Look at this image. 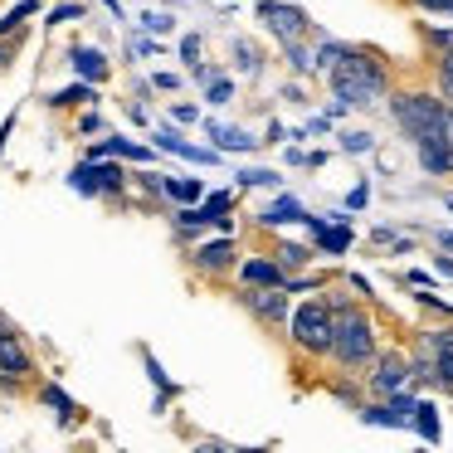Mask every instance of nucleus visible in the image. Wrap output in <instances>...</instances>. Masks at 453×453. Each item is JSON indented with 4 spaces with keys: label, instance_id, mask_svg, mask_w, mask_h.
<instances>
[{
    "label": "nucleus",
    "instance_id": "nucleus-1",
    "mask_svg": "<svg viewBox=\"0 0 453 453\" xmlns=\"http://www.w3.org/2000/svg\"><path fill=\"white\" fill-rule=\"evenodd\" d=\"M326 83H332L336 98L351 103V108H361V112L380 108V103L390 98V69H385L380 54L361 50V44H351V54L326 73Z\"/></svg>",
    "mask_w": 453,
    "mask_h": 453
},
{
    "label": "nucleus",
    "instance_id": "nucleus-2",
    "mask_svg": "<svg viewBox=\"0 0 453 453\" xmlns=\"http://www.w3.org/2000/svg\"><path fill=\"white\" fill-rule=\"evenodd\" d=\"M380 356V342H375V322L361 303L336 307V342H332V361L342 365L346 375L365 371V365Z\"/></svg>",
    "mask_w": 453,
    "mask_h": 453
},
{
    "label": "nucleus",
    "instance_id": "nucleus-3",
    "mask_svg": "<svg viewBox=\"0 0 453 453\" xmlns=\"http://www.w3.org/2000/svg\"><path fill=\"white\" fill-rule=\"evenodd\" d=\"M288 342H293L303 356H312V361L332 356V342H336V307L326 303V297H307L303 307H293V317H288Z\"/></svg>",
    "mask_w": 453,
    "mask_h": 453
},
{
    "label": "nucleus",
    "instance_id": "nucleus-4",
    "mask_svg": "<svg viewBox=\"0 0 453 453\" xmlns=\"http://www.w3.org/2000/svg\"><path fill=\"white\" fill-rule=\"evenodd\" d=\"M390 122L414 142L429 127L449 122V98H443V93H429V88H400V93H390Z\"/></svg>",
    "mask_w": 453,
    "mask_h": 453
},
{
    "label": "nucleus",
    "instance_id": "nucleus-5",
    "mask_svg": "<svg viewBox=\"0 0 453 453\" xmlns=\"http://www.w3.org/2000/svg\"><path fill=\"white\" fill-rule=\"evenodd\" d=\"M258 20L268 25L278 44H293V40H312V15L303 5H288V0H258Z\"/></svg>",
    "mask_w": 453,
    "mask_h": 453
},
{
    "label": "nucleus",
    "instance_id": "nucleus-6",
    "mask_svg": "<svg viewBox=\"0 0 453 453\" xmlns=\"http://www.w3.org/2000/svg\"><path fill=\"white\" fill-rule=\"evenodd\" d=\"M239 303H244V312L254 317L258 326H268V332H283L288 317H293L288 288H244V293H239Z\"/></svg>",
    "mask_w": 453,
    "mask_h": 453
},
{
    "label": "nucleus",
    "instance_id": "nucleus-7",
    "mask_svg": "<svg viewBox=\"0 0 453 453\" xmlns=\"http://www.w3.org/2000/svg\"><path fill=\"white\" fill-rule=\"evenodd\" d=\"M414 390L404 385V390H395V395H385V400H375V404H361V424H375V429H404V424L414 419Z\"/></svg>",
    "mask_w": 453,
    "mask_h": 453
},
{
    "label": "nucleus",
    "instance_id": "nucleus-8",
    "mask_svg": "<svg viewBox=\"0 0 453 453\" xmlns=\"http://www.w3.org/2000/svg\"><path fill=\"white\" fill-rule=\"evenodd\" d=\"M410 385V356L404 351H380L371 361V375H365V390L375 395V400H385V395L404 390Z\"/></svg>",
    "mask_w": 453,
    "mask_h": 453
},
{
    "label": "nucleus",
    "instance_id": "nucleus-9",
    "mask_svg": "<svg viewBox=\"0 0 453 453\" xmlns=\"http://www.w3.org/2000/svg\"><path fill=\"white\" fill-rule=\"evenodd\" d=\"M122 166H108V161H83V166H73L69 186L79 190V196H122Z\"/></svg>",
    "mask_w": 453,
    "mask_h": 453
},
{
    "label": "nucleus",
    "instance_id": "nucleus-10",
    "mask_svg": "<svg viewBox=\"0 0 453 453\" xmlns=\"http://www.w3.org/2000/svg\"><path fill=\"white\" fill-rule=\"evenodd\" d=\"M239 283H244V288H288V268L278 264V258L254 254V258L239 264Z\"/></svg>",
    "mask_w": 453,
    "mask_h": 453
},
{
    "label": "nucleus",
    "instance_id": "nucleus-11",
    "mask_svg": "<svg viewBox=\"0 0 453 453\" xmlns=\"http://www.w3.org/2000/svg\"><path fill=\"white\" fill-rule=\"evenodd\" d=\"M35 371V356L25 351V342L11 332V326H0V375H11V380H20V375Z\"/></svg>",
    "mask_w": 453,
    "mask_h": 453
},
{
    "label": "nucleus",
    "instance_id": "nucleus-12",
    "mask_svg": "<svg viewBox=\"0 0 453 453\" xmlns=\"http://www.w3.org/2000/svg\"><path fill=\"white\" fill-rule=\"evenodd\" d=\"M196 268L210 273V278L229 273V268H234V239H210V244H200L196 249Z\"/></svg>",
    "mask_w": 453,
    "mask_h": 453
},
{
    "label": "nucleus",
    "instance_id": "nucleus-13",
    "mask_svg": "<svg viewBox=\"0 0 453 453\" xmlns=\"http://www.w3.org/2000/svg\"><path fill=\"white\" fill-rule=\"evenodd\" d=\"M69 64H73V73H79V79H88V83H103V79H108V54H103V50L73 44V50H69Z\"/></svg>",
    "mask_w": 453,
    "mask_h": 453
},
{
    "label": "nucleus",
    "instance_id": "nucleus-14",
    "mask_svg": "<svg viewBox=\"0 0 453 453\" xmlns=\"http://www.w3.org/2000/svg\"><path fill=\"white\" fill-rule=\"evenodd\" d=\"M157 147H161V151H171V157H186V161H196V166H215V161H219V151H200V147H190V142H180L176 132H166V127L157 132Z\"/></svg>",
    "mask_w": 453,
    "mask_h": 453
},
{
    "label": "nucleus",
    "instance_id": "nucleus-15",
    "mask_svg": "<svg viewBox=\"0 0 453 453\" xmlns=\"http://www.w3.org/2000/svg\"><path fill=\"white\" fill-rule=\"evenodd\" d=\"M283 59H288V69H293L297 79H317V44L293 40V44H283Z\"/></svg>",
    "mask_w": 453,
    "mask_h": 453
},
{
    "label": "nucleus",
    "instance_id": "nucleus-16",
    "mask_svg": "<svg viewBox=\"0 0 453 453\" xmlns=\"http://www.w3.org/2000/svg\"><path fill=\"white\" fill-rule=\"evenodd\" d=\"M297 219H307V210L297 205L293 196H278L273 205H268L264 215H258V225H264V229H278V225H297Z\"/></svg>",
    "mask_w": 453,
    "mask_h": 453
},
{
    "label": "nucleus",
    "instance_id": "nucleus-17",
    "mask_svg": "<svg viewBox=\"0 0 453 453\" xmlns=\"http://www.w3.org/2000/svg\"><path fill=\"white\" fill-rule=\"evenodd\" d=\"M161 196L180 200V205H200V200H205V186H200V180H180V176H161Z\"/></svg>",
    "mask_w": 453,
    "mask_h": 453
},
{
    "label": "nucleus",
    "instance_id": "nucleus-18",
    "mask_svg": "<svg viewBox=\"0 0 453 453\" xmlns=\"http://www.w3.org/2000/svg\"><path fill=\"white\" fill-rule=\"evenodd\" d=\"M410 429L419 434V439H429V443H439V404H429V400H419L414 404V419H410Z\"/></svg>",
    "mask_w": 453,
    "mask_h": 453
},
{
    "label": "nucleus",
    "instance_id": "nucleus-19",
    "mask_svg": "<svg viewBox=\"0 0 453 453\" xmlns=\"http://www.w3.org/2000/svg\"><path fill=\"white\" fill-rule=\"evenodd\" d=\"M205 132L219 142V151H254V147H258V142L249 137V132H239V127H225V122H210Z\"/></svg>",
    "mask_w": 453,
    "mask_h": 453
},
{
    "label": "nucleus",
    "instance_id": "nucleus-20",
    "mask_svg": "<svg viewBox=\"0 0 453 453\" xmlns=\"http://www.w3.org/2000/svg\"><path fill=\"white\" fill-rule=\"evenodd\" d=\"M346 54H351V44H346V40H332V35H322V40H317V73H332L336 64L346 59Z\"/></svg>",
    "mask_w": 453,
    "mask_h": 453
},
{
    "label": "nucleus",
    "instance_id": "nucleus-21",
    "mask_svg": "<svg viewBox=\"0 0 453 453\" xmlns=\"http://www.w3.org/2000/svg\"><path fill=\"white\" fill-rule=\"evenodd\" d=\"M79 103H98V83L79 79V83H73V88L54 93V98H50V108H79Z\"/></svg>",
    "mask_w": 453,
    "mask_h": 453
},
{
    "label": "nucleus",
    "instance_id": "nucleus-22",
    "mask_svg": "<svg viewBox=\"0 0 453 453\" xmlns=\"http://www.w3.org/2000/svg\"><path fill=\"white\" fill-rule=\"evenodd\" d=\"M40 400H44V404H50V410H54V414H59V419H64V424H69V419H73V414H79V404H73V400H69V395H64V390H59V385H44V390H40Z\"/></svg>",
    "mask_w": 453,
    "mask_h": 453
},
{
    "label": "nucleus",
    "instance_id": "nucleus-23",
    "mask_svg": "<svg viewBox=\"0 0 453 453\" xmlns=\"http://www.w3.org/2000/svg\"><path fill=\"white\" fill-rule=\"evenodd\" d=\"M419 40L429 44L434 54H449L453 50V25H419Z\"/></svg>",
    "mask_w": 453,
    "mask_h": 453
},
{
    "label": "nucleus",
    "instance_id": "nucleus-24",
    "mask_svg": "<svg viewBox=\"0 0 453 453\" xmlns=\"http://www.w3.org/2000/svg\"><path fill=\"white\" fill-rule=\"evenodd\" d=\"M273 258L288 268V273H297V268L312 264V249H303V244H278V254H273Z\"/></svg>",
    "mask_w": 453,
    "mask_h": 453
},
{
    "label": "nucleus",
    "instance_id": "nucleus-25",
    "mask_svg": "<svg viewBox=\"0 0 453 453\" xmlns=\"http://www.w3.org/2000/svg\"><path fill=\"white\" fill-rule=\"evenodd\" d=\"M434 83H439V93H443V98L453 103V50L434 59Z\"/></svg>",
    "mask_w": 453,
    "mask_h": 453
},
{
    "label": "nucleus",
    "instance_id": "nucleus-26",
    "mask_svg": "<svg viewBox=\"0 0 453 453\" xmlns=\"http://www.w3.org/2000/svg\"><path fill=\"white\" fill-rule=\"evenodd\" d=\"M40 11L35 0H20V5H11V11L0 15V35H11V30H20V20H30V15Z\"/></svg>",
    "mask_w": 453,
    "mask_h": 453
},
{
    "label": "nucleus",
    "instance_id": "nucleus-27",
    "mask_svg": "<svg viewBox=\"0 0 453 453\" xmlns=\"http://www.w3.org/2000/svg\"><path fill=\"white\" fill-rule=\"evenodd\" d=\"M336 142H342V151H346V157H365V151L375 147V137H371V132H361V127H356V132H342Z\"/></svg>",
    "mask_w": 453,
    "mask_h": 453
},
{
    "label": "nucleus",
    "instance_id": "nucleus-28",
    "mask_svg": "<svg viewBox=\"0 0 453 453\" xmlns=\"http://www.w3.org/2000/svg\"><path fill=\"white\" fill-rule=\"evenodd\" d=\"M434 365H439V390H453V346H429Z\"/></svg>",
    "mask_w": 453,
    "mask_h": 453
},
{
    "label": "nucleus",
    "instance_id": "nucleus-29",
    "mask_svg": "<svg viewBox=\"0 0 453 453\" xmlns=\"http://www.w3.org/2000/svg\"><path fill=\"white\" fill-rule=\"evenodd\" d=\"M239 186H258V190H273V186H283V176H278V171H239Z\"/></svg>",
    "mask_w": 453,
    "mask_h": 453
},
{
    "label": "nucleus",
    "instance_id": "nucleus-30",
    "mask_svg": "<svg viewBox=\"0 0 453 453\" xmlns=\"http://www.w3.org/2000/svg\"><path fill=\"white\" fill-rule=\"evenodd\" d=\"M20 44H25V30H11V35H5V44H0V73L11 69V59L20 54Z\"/></svg>",
    "mask_w": 453,
    "mask_h": 453
},
{
    "label": "nucleus",
    "instance_id": "nucleus-31",
    "mask_svg": "<svg viewBox=\"0 0 453 453\" xmlns=\"http://www.w3.org/2000/svg\"><path fill=\"white\" fill-rule=\"evenodd\" d=\"M234 59H239V69H244V73H258V50L249 40H234Z\"/></svg>",
    "mask_w": 453,
    "mask_h": 453
},
{
    "label": "nucleus",
    "instance_id": "nucleus-32",
    "mask_svg": "<svg viewBox=\"0 0 453 453\" xmlns=\"http://www.w3.org/2000/svg\"><path fill=\"white\" fill-rule=\"evenodd\" d=\"M64 20H83V5H79V0H69V5H54V11H50V25H64Z\"/></svg>",
    "mask_w": 453,
    "mask_h": 453
},
{
    "label": "nucleus",
    "instance_id": "nucleus-33",
    "mask_svg": "<svg viewBox=\"0 0 453 453\" xmlns=\"http://www.w3.org/2000/svg\"><path fill=\"white\" fill-rule=\"evenodd\" d=\"M229 93H234V83H229V79H210L205 83V98L210 103H229Z\"/></svg>",
    "mask_w": 453,
    "mask_h": 453
},
{
    "label": "nucleus",
    "instance_id": "nucleus-34",
    "mask_svg": "<svg viewBox=\"0 0 453 453\" xmlns=\"http://www.w3.org/2000/svg\"><path fill=\"white\" fill-rule=\"evenodd\" d=\"M332 395H336V400H342V404H351V410H361V390H356V385L336 380V385H332Z\"/></svg>",
    "mask_w": 453,
    "mask_h": 453
},
{
    "label": "nucleus",
    "instance_id": "nucleus-35",
    "mask_svg": "<svg viewBox=\"0 0 453 453\" xmlns=\"http://www.w3.org/2000/svg\"><path fill=\"white\" fill-rule=\"evenodd\" d=\"M171 118H176L180 127H196V122H200V112L190 108V103H176V108H171Z\"/></svg>",
    "mask_w": 453,
    "mask_h": 453
},
{
    "label": "nucleus",
    "instance_id": "nucleus-36",
    "mask_svg": "<svg viewBox=\"0 0 453 453\" xmlns=\"http://www.w3.org/2000/svg\"><path fill=\"white\" fill-rule=\"evenodd\" d=\"M180 59L200 64V35H186V40H180Z\"/></svg>",
    "mask_w": 453,
    "mask_h": 453
},
{
    "label": "nucleus",
    "instance_id": "nucleus-37",
    "mask_svg": "<svg viewBox=\"0 0 453 453\" xmlns=\"http://www.w3.org/2000/svg\"><path fill=\"white\" fill-rule=\"evenodd\" d=\"M424 346H453V326H439V332H424Z\"/></svg>",
    "mask_w": 453,
    "mask_h": 453
},
{
    "label": "nucleus",
    "instance_id": "nucleus-38",
    "mask_svg": "<svg viewBox=\"0 0 453 453\" xmlns=\"http://www.w3.org/2000/svg\"><path fill=\"white\" fill-rule=\"evenodd\" d=\"M142 25H147L151 35H166V30H171V15H157V11H151V15H142Z\"/></svg>",
    "mask_w": 453,
    "mask_h": 453
},
{
    "label": "nucleus",
    "instance_id": "nucleus-39",
    "mask_svg": "<svg viewBox=\"0 0 453 453\" xmlns=\"http://www.w3.org/2000/svg\"><path fill=\"white\" fill-rule=\"evenodd\" d=\"M365 200H371V186L361 180V186H356L351 196H346V210H365Z\"/></svg>",
    "mask_w": 453,
    "mask_h": 453
},
{
    "label": "nucleus",
    "instance_id": "nucleus-40",
    "mask_svg": "<svg viewBox=\"0 0 453 453\" xmlns=\"http://www.w3.org/2000/svg\"><path fill=\"white\" fill-rule=\"evenodd\" d=\"M424 15H453V0H419Z\"/></svg>",
    "mask_w": 453,
    "mask_h": 453
},
{
    "label": "nucleus",
    "instance_id": "nucleus-41",
    "mask_svg": "<svg viewBox=\"0 0 453 453\" xmlns=\"http://www.w3.org/2000/svg\"><path fill=\"white\" fill-rule=\"evenodd\" d=\"M434 268H439V273H443V278H453V254H449V249H443V254H439V258H434Z\"/></svg>",
    "mask_w": 453,
    "mask_h": 453
},
{
    "label": "nucleus",
    "instance_id": "nucleus-42",
    "mask_svg": "<svg viewBox=\"0 0 453 453\" xmlns=\"http://www.w3.org/2000/svg\"><path fill=\"white\" fill-rule=\"evenodd\" d=\"M157 88L171 93V88H180V79H176V73H157Z\"/></svg>",
    "mask_w": 453,
    "mask_h": 453
},
{
    "label": "nucleus",
    "instance_id": "nucleus-43",
    "mask_svg": "<svg viewBox=\"0 0 453 453\" xmlns=\"http://www.w3.org/2000/svg\"><path fill=\"white\" fill-rule=\"evenodd\" d=\"M434 239H439V249H449V254H453V229H439Z\"/></svg>",
    "mask_w": 453,
    "mask_h": 453
},
{
    "label": "nucleus",
    "instance_id": "nucleus-44",
    "mask_svg": "<svg viewBox=\"0 0 453 453\" xmlns=\"http://www.w3.org/2000/svg\"><path fill=\"white\" fill-rule=\"evenodd\" d=\"M103 5H108V11H112V15H118V20H122V5H118V0H103Z\"/></svg>",
    "mask_w": 453,
    "mask_h": 453
},
{
    "label": "nucleus",
    "instance_id": "nucleus-45",
    "mask_svg": "<svg viewBox=\"0 0 453 453\" xmlns=\"http://www.w3.org/2000/svg\"><path fill=\"white\" fill-rule=\"evenodd\" d=\"M443 205H449V210H453V196H443Z\"/></svg>",
    "mask_w": 453,
    "mask_h": 453
},
{
    "label": "nucleus",
    "instance_id": "nucleus-46",
    "mask_svg": "<svg viewBox=\"0 0 453 453\" xmlns=\"http://www.w3.org/2000/svg\"><path fill=\"white\" fill-rule=\"evenodd\" d=\"M410 5H414V11H419V0H410Z\"/></svg>",
    "mask_w": 453,
    "mask_h": 453
},
{
    "label": "nucleus",
    "instance_id": "nucleus-47",
    "mask_svg": "<svg viewBox=\"0 0 453 453\" xmlns=\"http://www.w3.org/2000/svg\"><path fill=\"white\" fill-rule=\"evenodd\" d=\"M0 326H11V322H5V317H0Z\"/></svg>",
    "mask_w": 453,
    "mask_h": 453
},
{
    "label": "nucleus",
    "instance_id": "nucleus-48",
    "mask_svg": "<svg viewBox=\"0 0 453 453\" xmlns=\"http://www.w3.org/2000/svg\"><path fill=\"white\" fill-rule=\"evenodd\" d=\"M449 108H453V103H449Z\"/></svg>",
    "mask_w": 453,
    "mask_h": 453
}]
</instances>
